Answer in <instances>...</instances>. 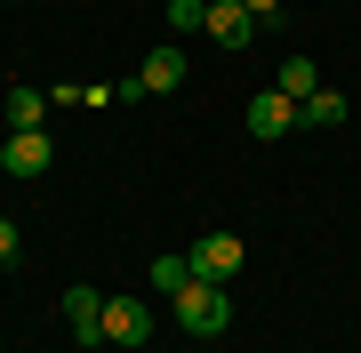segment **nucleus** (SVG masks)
<instances>
[{
    "instance_id": "obj_14",
    "label": "nucleus",
    "mask_w": 361,
    "mask_h": 353,
    "mask_svg": "<svg viewBox=\"0 0 361 353\" xmlns=\"http://www.w3.org/2000/svg\"><path fill=\"white\" fill-rule=\"evenodd\" d=\"M249 16H257V25H281V0H241Z\"/></svg>"
},
{
    "instance_id": "obj_8",
    "label": "nucleus",
    "mask_w": 361,
    "mask_h": 353,
    "mask_svg": "<svg viewBox=\"0 0 361 353\" xmlns=\"http://www.w3.org/2000/svg\"><path fill=\"white\" fill-rule=\"evenodd\" d=\"M201 32H217V40H233V49H241V40L257 32V16H249L241 0H217V8H209V25H201Z\"/></svg>"
},
{
    "instance_id": "obj_13",
    "label": "nucleus",
    "mask_w": 361,
    "mask_h": 353,
    "mask_svg": "<svg viewBox=\"0 0 361 353\" xmlns=\"http://www.w3.org/2000/svg\"><path fill=\"white\" fill-rule=\"evenodd\" d=\"M201 25H209L201 0H169V32H201Z\"/></svg>"
},
{
    "instance_id": "obj_11",
    "label": "nucleus",
    "mask_w": 361,
    "mask_h": 353,
    "mask_svg": "<svg viewBox=\"0 0 361 353\" xmlns=\"http://www.w3.org/2000/svg\"><path fill=\"white\" fill-rule=\"evenodd\" d=\"M273 89H281V97H289V105H305V97H313V89H322V73H313V65H305V56H289V65H281V73H273Z\"/></svg>"
},
{
    "instance_id": "obj_5",
    "label": "nucleus",
    "mask_w": 361,
    "mask_h": 353,
    "mask_svg": "<svg viewBox=\"0 0 361 353\" xmlns=\"http://www.w3.org/2000/svg\"><path fill=\"white\" fill-rule=\"evenodd\" d=\"M104 337H113V345H145V337H153V305H137V297H104Z\"/></svg>"
},
{
    "instance_id": "obj_1",
    "label": "nucleus",
    "mask_w": 361,
    "mask_h": 353,
    "mask_svg": "<svg viewBox=\"0 0 361 353\" xmlns=\"http://www.w3.org/2000/svg\"><path fill=\"white\" fill-rule=\"evenodd\" d=\"M169 305H177V321L193 329V337H217V329L233 321V289L225 281H193V289H177Z\"/></svg>"
},
{
    "instance_id": "obj_4",
    "label": "nucleus",
    "mask_w": 361,
    "mask_h": 353,
    "mask_svg": "<svg viewBox=\"0 0 361 353\" xmlns=\"http://www.w3.org/2000/svg\"><path fill=\"white\" fill-rule=\"evenodd\" d=\"M289 129H297V105H289L281 89H257V97H249V137H257V144L289 137Z\"/></svg>"
},
{
    "instance_id": "obj_15",
    "label": "nucleus",
    "mask_w": 361,
    "mask_h": 353,
    "mask_svg": "<svg viewBox=\"0 0 361 353\" xmlns=\"http://www.w3.org/2000/svg\"><path fill=\"white\" fill-rule=\"evenodd\" d=\"M16 257V217H0V265Z\"/></svg>"
},
{
    "instance_id": "obj_3",
    "label": "nucleus",
    "mask_w": 361,
    "mask_h": 353,
    "mask_svg": "<svg viewBox=\"0 0 361 353\" xmlns=\"http://www.w3.org/2000/svg\"><path fill=\"white\" fill-rule=\"evenodd\" d=\"M49 161H56L49 129H8V153H0V169H8V177H49Z\"/></svg>"
},
{
    "instance_id": "obj_7",
    "label": "nucleus",
    "mask_w": 361,
    "mask_h": 353,
    "mask_svg": "<svg viewBox=\"0 0 361 353\" xmlns=\"http://www.w3.org/2000/svg\"><path fill=\"white\" fill-rule=\"evenodd\" d=\"M137 80H145V97H169V89H185V49H153Z\"/></svg>"
},
{
    "instance_id": "obj_10",
    "label": "nucleus",
    "mask_w": 361,
    "mask_h": 353,
    "mask_svg": "<svg viewBox=\"0 0 361 353\" xmlns=\"http://www.w3.org/2000/svg\"><path fill=\"white\" fill-rule=\"evenodd\" d=\"M201 273H193V257H185V249H169V257H153V289L161 297H177V289H193Z\"/></svg>"
},
{
    "instance_id": "obj_12",
    "label": "nucleus",
    "mask_w": 361,
    "mask_h": 353,
    "mask_svg": "<svg viewBox=\"0 0 361 353\" xmlns=\"http://www.w3.org/2000/svg\"><path fill=\"white\" fill-rule=\"evenodd\" d=\"M40 113H49L40 89H8V129H40Z\"/></svg>"
},
{
    "instance_id": "obj_6",
    "label": "nucleus",
    "mask_w": 361,
    "mask_h": 353,
    "mask_svg": "<svg viewBox=\"0 0 361 353\" xmlns=\"http://www.w3.org/2000/svg\"><path fill=\"white\" fill-rule=\"evenodd\" d=\"M65 321H73V337H80V345H104V297H97L89 281H73V289H65Z\"/></svg>"
},
{
    "instance_id": "obj_16",
    "label": "nucleus",
    "mask_w": 361,
    "mask_h": 353,
    "mask_svg": "<svg viewBox=\"0 0 361 353\" xmlns=\"http://www.w3.org/2000/svg\"><path fill=\"white\" fill-rule=\"evenodd\" d=\"M201 8H217V0H201Z\"/></svg>"
},
{
    "instance_id": "obj_9",
    "label": "nucleus",
    "mask_w": 361,
    "mask_h": 353,
    "mask_svg": "<svg viewBox=\"0 0 361 353\" xmlns=\"http://www.w3.org/2000/svg\"><path fill=\"white\" fill-rule=\"evenodd\" d=\"M337 120H345V97L337 89H313L305 105H297V129H337Z\"/></svg>"
},
{
    "instance_id": "obj_2",
    "label": "nucleus",
    "mask_w": 361,
    "mask_h": 353,
    "mask_svg": "<svg viewBox=\"0 0 361 353\" xmlns=\"http://www.w3.org/2000/svg\"><path fill=\"white\" fill-rule=\"evenodd\" d=\"M185 257H193V273H201V281H225V289H233V273H241V257H249V249L233 241V233H201Z\"/></svg>"
}]
</instances>
